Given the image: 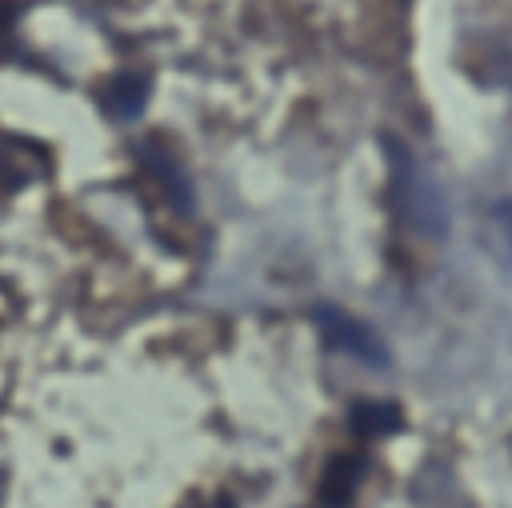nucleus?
<instances>
[{
  "mask_svg": "<svg viewBox=\"0 0 512 508\" xmlns=\"http://www.w3.org/2000/svg\"><path fill=\"white\" fill-rule=\"evenodd\" d=\"M144 92H148V84L140 76H116L104 88V104H108L112 116H136L140 104H144Z\"/></svg>",
  "mask_w": 512,
  "mask_h": 508,
  "instance_id": "nucleus-3",
  "label": "nucleus"
},
{
  "mask_svg": "<svg viewBox=\"0 0 512 508\" xmlns=\"http://www.w3.org/2000/svg\"><path fill=\"white\" fill-rule=\"evenodd\" d=\"M360 472H364V460L360 456H336L328 460L324 468V480H320V500L328 508H344L360 484Z\"/></svg>",
  "mask_w": 512,
  "mask_h": 508,
  "instance_id": "nucleus-2",
  "label": "nucleus"
},
{
  "mask_svg": "<svg viewBox=\"0 0 512 508\" xmlns=\"http://www.w3.org/2000/svg\"><path fill=\"white\" fill-rule=\"evenodd\" d=\"M352 428L360 436H384L400 428V412L392 404H356L352 408Z\"/></svg>",
  "mask_w": 512,
  "mask_h": 508,
  "instance_id": "nucleus-4",
  "label": "nucleus"
},
{
  "mask_svg": "<svg viewBox=\"0 0 512 508\" xmlns=\"http://www.w3.org/2000/svg\"><path fill=\"white\" fill-rule=\"evenodd\" d=\"M504 216H512V208H504Z\"/></svg>",
  "mask_w": 512,
  "mask_h": 508,
  "instance_id": "nucleus-5",
  "label": "nucleus"
},
{
  "mask_svg": "<svg viewBox=\"0 0 512 508\" xmlns=\"http://www.w3.org/2000/svg\"><path fill=\"white\" fill-rule=\"evenodd\" d=\"M316 320H320L324 336H328L336 348H344V352H352V356H360V360L384 364V348L376 344V336H372L364 324H356V320H348L344 312H332V308H320Z\"/></svg>",
  "mask_w": 512,
  "mask_h": 508,
  "instance_id": "nucleus-1",
  "label": "nucleus"
}]
</instances>
